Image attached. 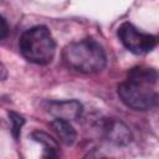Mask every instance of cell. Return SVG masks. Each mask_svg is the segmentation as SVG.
Returning a JSON list of instances; mask_svg holds the SVG:
<instances>
[{
    "label": "cell",
    "instance_id": "obj_7",
    "mask_svg": "<svg viewBox=\"0 0 159 159\" xmlns=\"http://www.w3.org/2000/svg\"><path fill=\"white\" fill-rule=\"evenodd\" d=\"M32 139L37 143H40L43 148L42 152V159H60V153H58V144L55 139H52L48 134L36 130L31 134Z\"/></svg>",
    "mask_w": 159,
    "mask_h": 159
},
{
    "label": "cell",
    "instance_id": "obj_5",
    "mask_svg": "<svg viewBox=\"0 0 159 159\" xmlns=\"http://www.w3.org/2000/svg\"><path fill=\"white\" fill-rule=\"evenodd\" d=\"M99 130L103 137L116 145H128L132 142V132L120 120L114 118H104L101 120Z\"/></svg>",
    "mask_w": 159,
    "mask_h": 159
},
{
    "label": "cell",
    "instance_id": "obj_11",
    "mask_svg": "<svg viewBox=\"0 0 159 159\" xmlns=\"http://www.w3.org/2000/svg\"><path fill=\"white\" fill-rule=\"evenodd\" d=\"M0 22H1V29H0V39H1V40H4V39L6 37V35H7V30H9V27H7L6 20H5L4 17H1Z\"/></svg>",
    "mask_w": 159,
    "mask_h": 159
},
{
    "label": "cell",
    "instance_id": "obj_6",
    "mask_svg": "<svg viewBox=\"0 0 159 159\" xmlns=\"http://www.w3.org/2000/svg\"><path fill=\"white\" fill-rule=\"evenodd\" d=\"M47 112L55 117V119L75 120L82 116L83 107L76 99H65V101H48L46 102Z\"/></svg>",
    "mask_w": 159,
    "mask_h": 159
},
{
    "label": "cell",
    "instance_id": "obj_3",
    "mask_svg": "<svg viewBox=\"0 0 159 159\" xmlns=\"http://www.w3.org/2000/svg\"><path fill=\"white\" fill-rule=\"evenodd\" d=\"M19 48L21 55L32 63L47 65L53 60L56 43L46 26H34L20 36Z\"/></svg>",
    "mask_w": 159,
    "mask_h": 159
},
{
    "label": "cell",
    "instance_id": "obj_8",
    "mask_svg": "<svg viewBox=\"0 0 159 159\" xmlns=\"http://www.w3.org/2000/svg\"><path fill=\"white\" fill-rule=\"evenodd\" d=\"M51 125H52V129L55 130V133L57 134V137L61 139V142L65 143L66 145H72L76 142L77 133L68 120L53 119Z\"/></svg>",
    "mask_w": 159,
    "mask_h": 159
},
{
    "label": "cell",
    "instance_id": "obj_2",
    "mask_svg": "<svg viewBox=\"0 0 159 159\" xmlns=\"http://www.w3.org/2000/svg\"><path fill=\"white\" fill-rule=\"evenodd\" d=\"M62 58L68 68L81 73L99 72L107 62L104 50L92 39L68 43L62 51Z\"/></svg>",
    "mask_w": 159,
    "mask_h": 159
},
{
    "label": "cell",
    "instance_id": "obj_1",
    "mask_svg": "<svg viewBox=\"0 0 159 159\" xmlns=\"http://www.w3.org/2000/svg\"><path fill=\"white\" fill-rule=\"evenodd\" d=\"M159 81V72L147 66L132 67L125 81L117 88L118 97L129 108L135 111H148L159 102V94L154 87Z\"/></svg>",
    "mask_w": 159,
    "mask_h": 159
},
{
    "label": "cell",
    "instance_id": "obj_4",
    "mask_svg": "<svg viewBox=\"0 0 159 159\" xmlns=\"http://www.w3.org/2000/svg\"><path fill=\"white\" fill-rule=\"evenodd\" d=\"M117 35L123 46L135 55L150 52L159 42L158 36L142 32L130 22H123L118 27Z\"/></svg>",
    "mask_w": 159,
    "mask_h": 159
},
{
    "label": "cell",
    "instance_id": "obj_9",
    "mask_svg": "<svg viewBox=\"0 0 159 159\" xmlns=\"http://www.w3.org/2000/svg\"><path fill=\"white\" fill-rule=\"evenodd\" d=\"M9 118L11 122V134L17 140L21 134V128L25 124V118L16 112H9Z\"/></svg>",
    "mask_w": 159,
    "mask_h": 159
},
{
    "label": "cell",
    "instance_id": "obj_10",
    "mask_svg": "<svg viewBox=\"0 0 159 159\" xmlns=\"http://www.w3.org/2000/svg\"><path fill=\"white\" fill-rule=\"evenodd\" d=\"M84 159H113V158L109 157V155H107L106 153H103L99 149H93V150H91L84 157Z\"/></svg>",
    "mask_w": 159,
    "mask_h": 159
}]
</instances>
